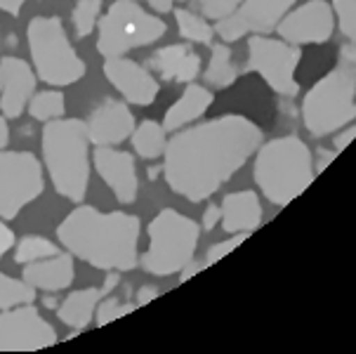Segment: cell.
<instances>
[{"label":"cell","instance_id":"cell-1","mask_svg":"<svg viewBox=\"0 0 356 354\" xmlns=\"http://www.w3.org/2000/svg\"><path fill=\"white\" fill-rule=\"evenodd\" d=\"M262 144L250 118L227 113L215 121L177 130L163 152V175L177 196L198 203L213 196Z\"/></svg>","mask_w":356,"mask_h":354},{"label":"cell","instance_id":"cell-2","mask_svg":"<svg viewBox=\"0 0 356 354\" xmlns=\"http://www.w3.org/2000/svg\"><path fill=\"white\" fill-rule=\"evenodd\" d=\"M140 220L128 213H102L92 206L71 211L57 227L71 255L104 272H130L140 265Z\"/></svg>","mask_w":356,"mask_h":354},{"label":"cell","instance_id":"cell-3","mask_svg":"<svg viewBox=\"0 0 356 354\" xmlns=\"http://www.w3.org/2000/svg\"><path fill=\"white\" fill-rule=\"evenodd\" d=\"M40 144L54 191L64 199L81 203L90 184L88 125L78 118H54L45 123Z\"/></svg>","mask_w":356,"mask_h":354},{"label":"cell","instance_id":"cell-4","mask_svg":"<svg viewBox=\"0 0 356 354\" xmlns=\"http://www.w3.org/2000/svg\"><path fill=\"white\" fill-rule=\"evenodd\" d=\"M252 177L259 191L271 203L288 206L316 177V170L312 166V152L295 135L276 137L259 147Z\"/></svg>","mask_w":356,"mask_h":354},{"label":"cell","instance_id":"cell-5","mask_svg":"<svg viewBox=\"0 0 356 354\" xmlns=\"http://www.w3.org/2000/svg\"><path fill=\"white\" fill-rule=\"evenodd\" d=\"M305 128L314 137L330 135L356 118V67L342 62L314 86L302 102Z\"/></svg>","mask_w":356,"mask_h":354},{"label":"cell","instance_id":"cell-6","mask_svg":"<svg viewBox=\"0 0 356 354\" xmlns=\"http://www.w3.org/2000/svg\"><path fill=\"white\" fill-rule=\"evenodd\" d=\"M35 76L50 86H74L86 76V62L69 43L59 17H33L26 29Z\"/></svg>","mask_w":356,"mask_h":354},{"label":"cell","instance_id":"cell-7","mask_svg":"<svg viewBox=\"0 0 356 354\" xmlns=\"http://www.w3.org/2000/svg\"><path fill=\"white\" fill-rule=\"evenodd\" d=\"M198 246V225L172 208L161 211L149 225V248L142 255L144 272L170 277L194 260Z\"/></svg>","mask_w":356,"mask_h":354},{"label":"cell","instance_id":"cell-8","mask_svg":"<svg viewBox=\"0 0 356 354\" xmlns=\"http://www.w3.org/2000/svg\"><path fill=\"white\" fill-rule=\"evenodd\" d=\"M97 52L104 59L123 57L135 47L152 45L165 33V24L132 0H116L106 15L97 19Z\"/></svg>","mask_w":356,"mask_h":354},{"label":"cell","instance_id":"cell-9","mask_svg":"<svg viewBox=\"0 0 356 354\" xmlns=\"http://www.w3.org/2000/svg\"><path fill=\"white\" fill-rule=\"evenodd\" d=\"M45 177L29 152H0V218L15 220L24 206L43 194Z\"/></svg>","mask_w":356,"mask_h":354},{"label":"cell","instance_id":"cell-10","mask_svg":"<svg viewBox=\"0 0 356 354\" xmlns=\"http://www.w3.org/2000/svg\"><path fill=\"white\" fill-rule=\"evenodd\" d=\"M300 57H302L300 47L286 40H274L259 33H252L248 40V71L259 74L274 92L286 97H295L300 90L295 81Z\"/></svg>","mask_w":356,"mask_h":354},{"label":"cell","instance_id":"cell-11","mask_svg":"<svg viewBox=\"0 0 356 354\" xmlns=\"http://www.w3.org/2000/svg\"><path fill=\"white\" fill-rule=\"evenodd\" d=\"M54 343L57 331L31 303L17 305L0 314V352H33Z\"/></svg>","mask_w":356,"mask_h":354},{"label":"cell","instance_id":"cell-12","mask_svg":"<svg viewBox=\"0 0 356 354\" xmlns=\"http://www.w3.org/2000/svg\"><path fill=\"white\" fill-rule=\"evenodd\" d=\"M295 0H243L225 19L217 22L215 33L227 43L248 33H271L283 17L291 12Z\"/></svg>","mask_w":356,"mask_h":354},{"label":"cell","instance_id":"cell-13","mask_svg":"<svg viewBox=\"0 0 356 354\" xmlns=\"http://www.w3.org/2000/svg\"><path fill=\"white\" fill-rule=\"evenodd\" d=\"M333 10L325 0H309L298 10L288 12L279 22L276 31L286 43L307 45V43H325L333 35Z\"/></svg>","mask_w":356,"mask_h":354},{"label":"cell","instance_id":"cell-14","mask_svg":"<svg viewBox=\"0 0 356 354\" xmlns=\"http://www.w3.org/2000/svg\"><path fill=\"white\" fill-rule=\"evenodd\" d=\"M104 76L130 104L149 106L159 95V81L137 62L123 57H106Z\"/></svg>","mask_w":356,"mask_h":354},{"label":"cell","instance_id":"cell-15","mask_svg":"<svg viewBox=\"0 0 356 354\" xmlns=\"http://www.w3.org/2000/svg\"><path fill=\"white\" fill-rule=\"evenodd\" d=\"M95 159V170L99 172V177L108 184V189L113 191L118 203L128 206L137 199V170H135V159L128 152H120L113 147H97L92 154Z\"/></svg>","mask_w":356,"mask_h":354},{"label":"cell","instance_id":"cell-16","mask_svg":"<svg viewBox=\"0 0 356 354\" xmlns=\"http://www.w3.org/2000/svg\"><path fill=\"white\" fill-rule=\"evenodd\" d=\"M88 137L95 147H116L135 130V116L123 102L106 99L88 118Z\"/></svg>","mask_w":356,"mask_h":354},{"label":"cell","instance_id":"cell-17","mask_svg":"<svg viewBox=\"0 0 356 354\" xmlns=\"http://www.w3.org/2000/svg\"><path fill=\"white\" fill-rule=\"evenodd\" d=\"M0 74H3V88H0V109L5 118H19L26 109L35 90V74L24 59L3 57L0 59Z\"/></svg>","mask_w":356,"mask_h":354},{"label":"cell","instance_id":"cell-18","mask_svg":"<svg viewBox=\"0 0 356 354\" xmlns=\"http://www.w3.org/2000/svg\"><path fill=\"white\" fill-rule=\"evenodd\" d=\"M149 67L159 71L163 81L191 83L201 71V57L184 43L165 45L154 52L152 59H149Z\"/></svg>","mask_w":356,"mask_h":354},{"label":"cell","instance_id":"cell-19","mask_svg":"<svg viewBox=\"0 0 356 354\" xmlns=\"http://www.w3.org/2000/svg\"><path fill=\"white\" fill-rule=\"evenodd\" d=\"M116 284H118V274H108L102 288H83V291L69 293V298H66L57 309L59 321H64L66 326L76 328V331L78 328H86L88 323L92 321L99 300L108 296V293L116 288Z\"/></svg>","mask_w":356,"mask_h":354},{"label":"cell","instance_id":"cell-20","mask_svg":"<svg viewBox=\"0 0 356 354\" xmlns=\"http://www.w3.org/2000/svg\"><path fill=\"white\" fill-rule=\"evenodd\" d=\"M74 257L69 253H57L50 257H43V260L29 262L24 267V281L31 284L33 288H40V291H64L74 284Z\"/></svg>","mask_w":356,"mask_h":354},{"label":"cell","instance_id":"cell-21","mask_svg":"<svg viewBox=\"0 0 356 354\" xmlns=\"http://www.w3.org/2000/svg\"><path fill=\"white\" fill-rule=\"evenodd\" d=\"M222 230L229 234L252 232L262 222V206L255 191H236L222 199Z\"/></svg>","mask_w":356,"mask_h":354},{"label":"cell","instance_id":"cell-22","mask_svg":"<svg viewBox=\"0 0 356 354\" xmlns=\"http://www.w3.org/2000/svg\"><path fill=\"white\" fill-rule=\"evenodd\" d=\"M213 99L215 97H213V92H210L208 88L189 83L186 90L182 92V97H179L170 106V109L165 111V118H163V128H165L168 133H177L179 128H184V125H189L191 121L201 118L203 113L210 109Z\"/></svg>","mask_w":356,"mask_h":354},{"label":"cell","instance_id":"cell-23","mask_svg":"<svg viewBox=\"0 0 356 354\" xmlns=\"http://www.w3.org/2000/svg\"><path fill=\"white\" fill-rule=\"evenodd\" d=\"M238 78V69L234 67L232 62V50H229L227 43H217L213 45V57H210V64L205 69V81L208 86H213L217 90L234 86Z\"/></svg>","mask_w":356,"mask_h":354},{"label":"cell","instance_id":"cell-24","mask_svg":"<svg viewBox=\"0 0 356 354\" xmlns=\"http://www.w3.org/2000/svg\"><path fill=\"white\" fill-rule=\"evenodd\" d=\"M165 133L161 123L156 121H142L140 125H135L132 130V144H135V152L142 156V159H159V156L165 152Z\"/></svg>","mask_w":356,"mask_h":354},{"label":"cell","instance_id":"cell-25","mask_svg":"<svg viewBox=\"0 0 356 354\" xmlns=\"http://www.w3.org/2000/svg\"><path fill=\"white\" fill-rule=\"evenodd\" d=\"M175 22H177V31L184 40L189 43H201V45H213L215 38V26H210L203 17H198L196 12L189 10H175Z\"/></svg>","mask_w":356,"mask_h":354},{"label":"cell","instance_id":"cell-26","mask_svg":"<svg viewBox=\"0 0 356 354\" xmlns=\"http://www.w3.org/2000/svg\"><path fill=\"white\" fill-rule=\"evenodd\" d=\"M64 111H66V102L59 90H45V92H38L29 102V113H31L35 121H45V123L54 121V118H62Z\"/></svg>","mask_w":356,"mask_h":354},{"label":"cell","instance_id":"cell-27","mask_svg":"<svg viewBox=\"0 0 356 354\" xmlns=\"http://www.w3.org/2000/svg\"><path fill=\"white\" fill-rule=\"evenodd\" d=\"M35 300V288L24 279H12L0 272V309H10L17 305H29Z\"/></svg>","mask_w":356,"mask_h":354},{"label":"cell","instance_id":"cell-28","mask_svg":"<svg viewBox=\"0 0 356 354\" xmlns=\"http://www.w3.org/2000/svg\"><path fill=\"white\" fill-rule=\"evenodd\" d=\"M59 248L52 241L43 236H24L19 243L15 246V260L19 265H29V262L43 260V257L57 255Z\"/></svg>","mask_w":356,"mask_h":354},{"label":"cell","instance_id":"cell-29","mask_svg":"<svg viewBox=\"0 0 356 354\" xmlns=\"http://www.w3.org/2000/svg\"><path fill=\"white\" fill-rule=\"evenodd\" d=\"M99 12H102V0H78L74 15H71L78 38H88V35L95 31Z\"/></svg>","mask_w":356,"mask_h":354},{"label":"cell","instance_id":"cell-30","mask_svg":"<svg viewBox=\"0 0 356 354\" xmlns=\"http://www.w3.org/2000/svg\"><path fill=\"white\" fill-rule=\"evenodd\" d=\"M137 309V303H123L118 298H102L97 309H95V319H97V326H106V323L120 319V316L130 314V312Z\"/></svg>","mask_w":356,"mask_h":354},{"label":"cell","instance_id":"cell-31","mask_svg":"<svg viewBox=\"0 0 356 354\" xmlns=\"http://www.w3.org/2000/svg\"><path fill=\"white\" fill-rule=\"evenodd\" d=\"M333 10L342 33L349 40H356V0H333Z\"/></svg>","mask_w":356,"mask_h":354},{"label":"cell","instance_id":"cell-32","mask_svg":"<svg viewBox=\"0 0 356 354\" xmlns=\"http://www.w3.org/2000/svg\"><path fill=\"white\" fill-rule=\"evenodd\" d=\"M241 3H243V0H196V5L201 8L205 19H215V22L229 17Z\"/></svg>","mask_w":356,"mask_h":354},{"label":"cell","instance_id":"cell-33","mask_svg":"<svg viewBox=\"0 0 356 354\" xmlns=\"http://www.w3.org/2000/svg\"><path fill=\"white\" fill-rule=\"evenodd\" d=\"M248 236H250L248 232H241V234H234V236H232V239H227V241H220V243L210 246L208 257H205V265H213V262L222 260V257L229 255V253H232V250H236L238 246L243 243Z\"/></svg>","mask_w":356,"mask_h":354},{"label":"cell","instance_id":"cell-34","mask_svg":"<svg viewBox=\"0 0 356 354\" xmlns=\"http://www.w3.org/2000/svg\"><path fill=\"white\" fill-rule=\"evenodd\" d=\"M10 248H15V234H12V230L0 218V257L8 253Z\"/></svg>","mask_w":356,"mask_h":354},{"label":"cell","instance_id":"cell-35","mask_svg":"<svg viewBox=\"0 0 356 354\" xmlns=\"http://www.w3.org/2000/svg\"><path fill=\"white\" fill-rule=\"evenodd\" d=\"M222 220V208L220 206H208V211L203 213V230L205 232H210V230H215V225Z\"/></svg>","mask_w":356,"mask_h":354},{"label":"cell","instance_id":"cell-36","mask_svg":"<svg viewBox=\"0 0 356 354\" xmlns=\"http://www.w3.org/2000/svg\"><path fill=\"white\" fill-rule=\"evenodd\" d=\"M154 298H159V288H152V286H142L140 291H137V307H144V305H149Z\"/></svg>","mask_w":356,"mask_h":354},{"label":"cell","instance_id":"cell-37","mask_svg":"<svg viewBox=\"0 0 356 354\" xmlns=\"http://www.w3.org/2000/svg\"><path fill=\"white\" fill-rule=\"evenodd\" d=\"M340 59H342L345 64H352V67H356V40H349V43L342 45Z\"/></svg>","mask_w":356,"mask_h":354},{"label":"cell","instance_id":"cell-38","mask_svg":"<svg viewBox=\"0 0 356 354\" xmlns=\"http://www.w3.org/2000/svg\"><path fill=\"white\" fill-rule=\"evenodd\" d=\"M354 137H356V125H352V128L345 130V133L335 135V149H337V152H342L345 147H349V142H352Z\"/></svg>","mask_w":356,"mask_h":354},{"label":"cell","instance_id":"cell-39","mask_svg":"<svg viewBox=\"0 0 356 354\" xmlns=\"http://www.w3.org/2000/svg\"><path fill=\"white\" fill-rule=\"evenodd\" d=\"M22 8H24V0H0V10L8 12L12 17H19Z\"/></svg>","mask_w":356,"mask_h":354},{"label":"cell","instance_id":"cell-40","mask_svg":"<svg viewBox=\"0 0 356 354\" xmlns=\"http://www.w3.org/2000/svg\"><path fill=\"white\" fill-rule=\"evenodd\" d=\"M205 269V265H198V262H194L191 260L189 265H184L182 269H179V281H189L194 274H198V272H203Z\"/></svg>","mask_w":356,"mask_h":354},{"label":"cell","instance_id":"cell-41","mask_svg":"<svg viewBox=\"0 0 356 354\" xmlns=\"http://www.w3.org/2000/svg\"><path fill=\"white\" fill-rule=\"evenodd\" d=\"M318 156H321V159H318V166H316V172H323L325 170V166L330 163V161H335V152H328V149H318Z\"/></svg>","mask_w":356,"mask_h":354},{"label":"cell","instance_id":"cell-42","mask_svg":"<svg viewBox=\"0 0 356 354\" xmlns=\"http://www.w3.org/2000/svg\"><path fill=\"white\" fill-rule=\"evenodd\" d=\"M10 142V128H8V118L0 116V149H5Z\"/></svg>","mask_w":356,"mask_h":354},{"label":"cell","instance_id":"cell-43","mask_svg":"<svg viewBox=\"0 0 356 354\" xmlns=\"http://www.w3.org/2000/svg\"><path fill=\"white\" fill-rule=\"evenodd\" d=\"M144 3H149L156 12H170L172 10V0H144Z\"/></svg>","mask_w":356,"mask_h":354},{"label":"cell","instance_id":"cell-44","mask_svg":"<svg viewBox=\"0 0 356 354\" xmlns=\"http://www.w3.org/2000/svg\"><path fill=\"white\" fill-rule=\"evenodd\" d=\"M0 88H3V74H0Z\"/></svg>","mask_w":356,"mask_h":354}]
</instances>
